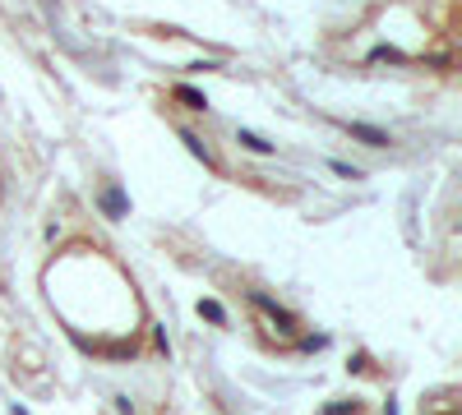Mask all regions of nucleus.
I'll use <instances>...</instances> for the list:
<instances>
[{"instance_id": "f257e3e1", "label": "nucleus", "mask_w": 462, "mask_h": 415, "mask_svg": "<svg viewBox=\"0 0 462 415\" xmlns=\"http://www.w3.org/2000/svg\"><path fill=\"white\" fill-rule=\"evenodd\" d=\"M102 208H106V217H125V194L121 190H106L102 194Z\"/></svg>"}, {"instance_id": "f03ea898", "label": "nucleus", "mask_w": 462, "mask_h": 415, "mask_svg": "<svg viewBox=\"0 0 462 415\" xmlns=\"http://www.w3.org/2000/svg\"><path fill=\"white\" fill-rule=\"evenodd\" d=\"M351 134H356V138H366V143H375V148H384V143H388V134L370 130V125H351Z\"/></svg>"}, {"instance_id": "7ed1b4c3", "label": "nucleus", "mask_w": 462, "mask_h": 415, "mask_svg": "<svg viewBox=\"0 0 462 415\" xmlns=\"http://www.w3.org/2000/svg\"><path fill=\"white\" fill-rule=\"evenodd\" d=\"M236 138H241V143L250 148V153H273V143H263V138H259V134H250V130H241Z\"/></svg>"}, {"instance_id": "20e7f679", "label": "nucleus", "mask_w": 462, "mask_h": 415, "mask_svg": "<svg viewBox=\"0 0 462 415\" xmlns=\"http://www.w3.org/2000/svg\"><path fill=\"white\" fill-rule=\"evenodd\" d=\"M199 314H204V319H213V323H222V304H218V300H204Z\"/></svg>"}, {"instance_id": "39448f33", "label": "nucleus", "mask_w": 462, "mask_h": 415, "mask_svg": "<svg viewBox=\"0 0 462 415\" xmlns=\"http://www.w3.org/2000/svg\"><path fill=\"white\" fill-rule=\"evenodd\" d=\"M176 97H181V102H190V106H199V111H204V97H199V93H190V88H176Z\"/></svg>"}]
</instances>
